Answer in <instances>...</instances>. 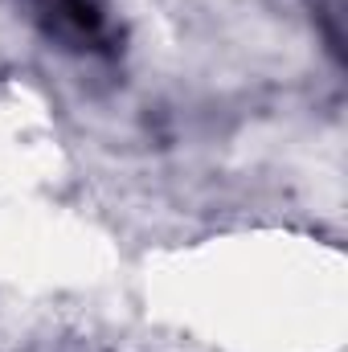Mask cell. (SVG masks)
<instances>
[{"label": "cell", "instance_id": "cell-1", "mask_svg": "<svg viewBox=\"0 0 348 352\" xmlns=\"http://www.w3.org/2000/svg\"><path fill=\"white\" fill-rule=\"evenodd\" d=\"M33 25L66 54L115 58L119 54V16L111 0H25Z\"/></svg>", "mask_w": 348, "mask_h": 352}]
</instances>
